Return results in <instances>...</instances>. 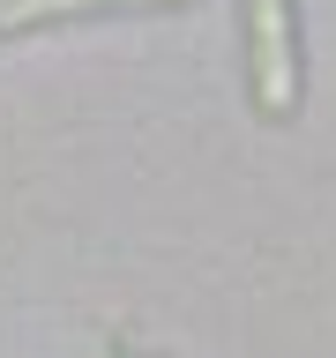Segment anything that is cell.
I'll return each instance as SVG.
<instances>
[{
  "label": "cell",
  "mask_w": 336,
  "mask_h": 358,
  "mask_svg": "<svg viewBox=\"0 0 336 358\" xmlns=\"http://www.w3.org/2000/svg\"><path fill=\"white\" fill-rule=\"evenodd\" d=\"M246 60H254V105L284 120L299 105V52H291V0H246Z\"/></svg>",
  "instance_id": "obj_1"
},
{
  "label": "cell",
  "mask_w": 336,
  "mask_h": 358,
  "mask_svg": "<svg viewBox=\"0 0 336 358\" xmlns=\"http://www.w3.org/2000/svg\"><path fill=\"white\" fill-rule=\"evenodd\" d=\"M90 8H134V0H0V38H8V30H30V22L90 15Z\"/></svg>",
  "instance_id": "obj_2"
}]
</instances>
